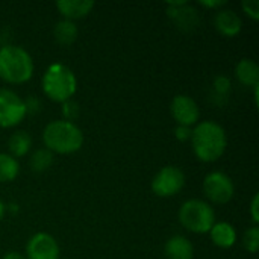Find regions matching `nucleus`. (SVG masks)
Masks as SVG:
<instances>
[{"label":"nucleus","instance_id":"obj_15","mask_svg":"<svg viewBox=\"0 0 259 259\" xmlns=\"http://www.w3.org/2000/svg\"><path fill=\"white\" fill-rule=\"evenodd\" d=\"M211 234V240L212 243L220 247V249H229L235 244L237 241V232L235 228L231 223L226 222H220V223H214V226L209 231Z\"/></svg>","mask_w":259,"mask_h":259},{"label":"nucleus","instance_id":"obj_13","mask_svg":"<svg viewBox=\"0 0 259 259\" xmlns=\"http://www.w3.org/2000/svg\"><path fill=\"white\" fill-rule=\"evenodd\" d=\"M61 15L64 17V20H79L87 17L93 8H94V2L91 0H59L56 3Z\"/></svg>","mask_w":259,"mask_h":259},{"label":"nucleus","instance_id":"obj_25","mask_svg":"<svg viewBox=\"0 0 259 259\" xmlns=\"http://www.w3.org/2000/svg\"><path fill=\"white\" fill-rule=\"evenodd\" d=\"M191 132H193L191 127H187V126H176V129H175V137H176V140H179V141H188V140H191Z\"/></svg>","mask_w":259,"mask_h":259},{"label":"nucleus","instance_id":"obj_19","mask_svg":"<svg viewBox=\"0 0 259 259\" xmlns=\"http://www.w3.org/2000/svg\"><path fill=\"white\" fill-rule=\"evenodd\" d=\"M20 173V164L8 153H0V184L12 182Z\"/></svg>","mask_w":259,"mask_h":259},{"label":"nucleus","instance_id":"obj_29","mask_svg":"<svg viewBox=\"0 0 259 259\" xmlns=\"http://www.w3.org/2000/svg\"><path fill=\"white\" fill-rule=\"evenodd\" d=\"M253 99H255V105H258V99H259V83L253 87Z\"/></svg>","mask_w":259,"mask_h":259},{"label":"nucleus","instance_id":"obj_8","mask_svg":"<svg viewBox=\"0 0 259 259\" xmlns=\"http://www.w3.org/2000/svg\"><path fill=\"white\" fill-rule=\"evenodd\" d=\"M203 191L212 203L225 205L232 200L235 194V185L228 175L222 171H212L208 173L203 181Z\"/></svg>","mask_w":259,"mask_h":259},{"label":"nucleus","instance_id":"obj_10","mask_svg":"<svg viewBox=\"0 0 259 259\" xmlns=\"http://www.w3.org/2000/svg\"><path fill=\"white\" fill-rule=\"evenodd\" d=\"M26 259H59V246L56 240L46 234H35L26 246Z\"/></svg>","mask_w":259,"mask_h":259},{"label":"nucleus","instance_id":"obj_26","mask_svg":"<svg viewBox=\"0 0 259 259\" xmlns=\"http://www.w3.org/2000/svg\"><path fill=\"white\" fill-rule=\"evenodd\" d=\"M258 208H259V196L258 194H255V196H253V199H252V203H250V215H252V220H253V223H255V225H258L259 223Z\"/></svg>","mask_w":259,"mask_h":259},{"label":"nucleus","instance_id":"obj_9","mask_svg":"<svg viewBox=\"0 0 259 259\" xmlns=\"http://www.w3.org/2000/svg\"><path fill=\"white\" fill-rule=\"evenodd\" d=\"M170 112L175 121L178 123V126H187V127L197 124L200 117V109L197 102L185 94H179L171 100Z\"/></svg>","mask_w":259,"mask_h":259},{"label":"nucleus","instance_id":"obj_18","mask_svg":"<svg viewBox=\"0 0 259 259\" xmlns=\"http://www.w3.org/2000/svg\"><path fill=\"white\" fill-rule=\"evenodd\" d=\"M53 35L55 39L62 44V46H70L76 41L77 38V26L74 24V21L70 20H61L56 23L55 29H53Z\"/></svg>","mask_w":259,"mask_h":259},{"label":"nucleus","instance_id":"obj_22","mask_svg":"<svg viewBox=\"0 0 259 259\" xmlns=\"http://www.w3.org/2000/svg\"><path fill=\"white\" fill-rule=\"evenodd\" d=\"M231 88H232V83H231L229 77H226V76L215 77V80H214V91H215V94L219 97H228Z\"/></svg>","mask_w":259,"mask_h":259},{"label":"nucleus","instance_id":"obj_3","mask_svg":"<svg viewBox=\"0 0 259 259\" xmlns=\"http://www.w3.org/2000/svg\"><path fill=\"white\" fill-rule=\"evenodd\" d=\"M33 74L32 56L18 46L0 47V79L8 83H24Z\"/></svg>","mask_w":259,"mask_h":259},{"label":"nucleus","instance_id":"obj_11","mask_svg":"<svg viewBox=\"0 0 259 259\" xmlns=\"http://www.w3.org/2000/svg\"><path fill=\"white\" fill-rule=\"evenodd\" d=\"M167 14L173 20V23L185 32L196 29L200 23V17L197 9L188 5L187 2H171L167 5Z\"/></svg>","mask_w":259,"mask_h":259},{"label":"nucleus","instance_id":"obj_21","mask_svg":"<svg viewBox=\"0 0 259 259\" xmlns=\"http://www.w3.org/2000/svg\"><path fill=\"white\" fill-rule=\"evenodd\" d=\"M243 246L247 252L250 253H256L259 247V228L258 226H252L244 232L243 237Z\"/></svg>","mask_w":259,"mask_h":259},{"label":"nucleus","instance_id":"obj_12","mask_svg":"<svg viewBox=\"0 0 259 259\" xmlns=\"http://www.w3.org/2000/svg\"><path fill=\"white\" fill-rule=\"evenodd\" d=\"M214 24H215V29L219 30V33H222L223 36H228V38L237 36L243 27L241 18L232 9L217 11L215 18H214Z\"/></svg>","mask_w":259,"mask_h":259},{"label":"nucleus","instance_id":"obj_23","mask_svg":"<svg viewBox=\"0 0 259 259\" xmlns=\"http://www.w3.org/2000/svg\"><path fill=\"white\" fill-rule=\"evenodd\" d=\"M62 115L65 117L64 118L65 121H71L73 123V120L79 115V106H77V103H74L73 100L64 102L62 103Z\"/></svg>","mask_w":259,"mask_h":259},{"label":"nucleus","instance_id":"obj_5","mask_svg":"<svg viewBox=\"0 0 259 259\" xmlns=\"http://www.w3.org/2000/svg\"><path fill=\"white\" fill-rule=\"evenodd\" d=\"M179 222L190 232L206 234L215 223V214L209 203L199 199H191L181 206Z\"/></svg>","mask_w":259,"mask_h":259},{"label":"nucleus","instance_id":"obj_17","mask_svg":"<svg viewBox=\"0 0 259 259\" xmlns=\"http://www.w3.org/2000/svg\"><path fill=\"white\" fill-rule=\"evenodd\" d=\"M32 146V138L27 132L24 131H17L11 135L9 141H8V147L11 152L12 158H23L29 153Z\"/></svg>","mask_w":259,"mask_h":259},{"label":"nucleus","instance_id":"obj_7","mask_svg":"<svg viewBox=\"0 0 259 259\" xmlns=\"http://www.w3.org/2000/svg\"><path fill=\"white\" fill-rule=\"evenodd\" d=\"M185 185V175L175 165L162 167L152 181V190L159 197H171Z\"/></svg>","mask_w":259,"mask_h":259},{"label":"nucleus","instance_id":"obj_1","mask_svg":"<svg viewBox=\"0 0 259 259\" xmlns=\"http://www.w3.org/2000/svg\"><path fill=\"white\" fill-rule=\"evenodd\" d=\"M191 144L196 158L202 162H215L228 147V137L223 126L215 121H202L191 132Z\"/></svg>","mask_w":259,"mask_h":259},{"label":"nucleus","instance_id":"obj_30","mask_svg":"<svg viewBox=\"0 0 259 259\" xmlns=\"http://www.w3.org/2000/svg\"><path fill=\"white\" fill-rule=\"evenodd\" d=\"M5 212H6V206H5V203L0 200V222H2V219L5 217Z\"/></svg>","mask_w":259,"mask_h":259},{"label":"nucleus","instance_id":"obj_14","mask_svg":"<svg viewBox=\"0 0 259 259\" xmlns=\"http://www.w3.org/2000/svg\"><path fill=\"white\" fill-rule=\"evenodd\" d=\"M164 253L167 259H193L194 247L188 238L182 235H175L167 240L164 246Z\"/></svg>","mask_w":259,"mask_h":259},{"label":"nucleus","instance_id":"obj_20","mask_svg":"<svg viewBox=\"0 0 259 259\" xmlns=\"http://www.w3.org/2000/svg\"><path fill=\"white\" fill-rule=\"evenodd\" d=\"M53 164V153L47 149H38L30 156V168L35 173H44Z\"/></svg>","mask_w":259,"mask_h":259},{"label":"nucleus","instance_id":"obj_4","mask_svg":"<svg viewBox=\"0 0 259 259\" xmlns=\"http://www.w3.org/2000/svg\"><path fill=\"white\" fill-rule=\"evenodd\" d=\"M77 90V80L74 73L64 64H52L42 76L44 94L58 103L70 100Z\"/></svg>","mask_w":259,"mask_h":259},{"label":"nucleus","instance_id":"obj_27","mask_svg":"<svg viewBox=\"0 0 259 259\" xmlns=\"http://www.w3.org/2000/svg\"><path fill=\"white\" fill-rule=\"evenodd\" d=\"M200 5L202 6H205V8H211V9H217V8H222V6H225L226 5V2L225 0H202L200 2Z\"/></svg>","mask_w":259,"mask_h":259},{"label":"nucleus","instance_id":"obj_28","mask_svg":"<svg viewBox=\"0 0 259 259\" xmlns=\"http://www.w3.org/2000/svg\"><path fill=\"white\" fill-rule=\"evenodd\" d=\"M3 259H26L21 253H18V252H8L5 256H3Z\"/></svg>","mask_w":259,"mask_h":259},{"label":"nucleus","instance_id":"obj_6","mask_svg":"<svg viewBox=\"0 0 259 259\" xmlns=\"http://www.w3.org/2000/svg\"><path fill=\"white\" fill-rule=\"evenodd\" d=\"M26 114V102L12 90L0 88V127L9 129L17 126Z\"/></svg>","mask_w":259,"mask_h":259},{"label":"nucleus","instance_id":"obj_2","mask_svg":"<svg viewBox=\"0 0 259 259\" xmlns=\"http://www.w3.org/2000/svg\"><path fill=\"white\" fill-rule=\"evenodd\" d=\"M42 141L52 153L70 155L77 152L83 144L82 131L71 121L55 120L49 123L42 132Z\"/></svg>","mask_w":259,"mask_h":259},{"label":"nucleus","instance_id":"obj_24","mask_svg":"<svg viewBox=\"0 0 259 259\" xmlns=\"http://www.w3.org/2000/svg\"><path fill=\"white\" fill-rule=\"evenodd\" d=\"M243 11L252 18V20H258L259 18V2L258 0H243L241 3Z\"/></svg>","mask_w":259,"mask_h":259},{"label":"nucleus","instance_id":"obj_16","mask_svg":"<svg viewBox=\"0 0 259 259\" xmlns=\"http://www.w3.org/2000/svg\"><path fill=\"white\" fill-rule=\"evenodd\" d=\"M238 80L246 87H255L259 83V67L253 59H241L235 68Z\"/></svg>","mask_w":259,"mask_h":259}]
</instances>
